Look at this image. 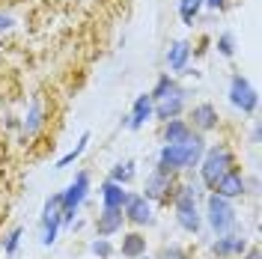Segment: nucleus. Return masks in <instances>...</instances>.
<instances>
[{"instance_id": "nucleus-1", "label": "nucleus", "mask_w": 262, "mask_h": 259, "mask_svg": "<svg viewBox=\"0 0 262 259\" xmlns=\"http://www.w3.org/2000/svg\"><path fill=\"white\" fill-rule=\"evenodd\" d=\"M200 158H203V137L191 131L188 140L164 146L161 155H158V170L161 173H173L179 167H194V164H200Z\"/></svg>"}, {"instance_id": "nucleus-2", "label": "nucleus", "mask_w": 262, "mask_h": 259, "mask_svg": "<svg viewBox=\"0 0 262 259\" xmlns=\"http://www.w3.org/2000/svg\"><path fill=\"white\" fill-rule=\"evenodd\" d=\"M86 194H90V176H86V173H78V176H75V182H72L63 194H60L63 224H72V221H75V211L81 209V203L86 200Z\"/></svg>"}, {"instance_id": "nucleus-3", "label": "nucleus", "mask_w": 262, "mask_h": 259, "mask_svg": "<svg viewBox=\"0 0 262 259\" xmlns=\"http://www.w3.org/2000/svg\"><path fill=\"white\" fill-rule=\"evenodd\" d=\"M227 170H232V155H229L224 146H214L206 152V158H203V182L214 188L217 185V179L224 176Z\"/></svg>"}, {"instance_id": "nucleus-4", "label": "nucleus", "mask_w": 262, "mask_h": 259, "mask_svg": "<svg viewBox=\"0 0 262 259\" xmlns=\"http://www.w3.org/2000/svg\"><path fill=\"white\" fill-rule=\"evenodd\" d=\"M176 218H179L182 229L196 232L200 229V214H196V188L188 185L176 194Z\"/></svg>"}, {"instance_id": "nucleus-5", "label": "nucleus", "mask_w": 262, "mask_h": 259, "mask_svg": "<svg viewBox=\"0 0 262 259\" xmlns=\"http://www.w3.org/2000/svg\"><path fill=\"white\" fill-rule=\"evenodd\" d=\"M209 224H212V229L217 235H224V232H229L235 227V209L229 206L227 197H221V194L209 197Z\"/></svg>"}, {"instance_id": "nucleus-6", "label": "nucleus", "mask_w": 262, "mask_h": 259, "mask_svg": "<svg viewBox=\"0 0 262 259\" xmlns=\"http://www.w3.org/2000/svg\"><path fill=\"white\" fill-rule=\"evenodd\" d=\"M229 101H232L235 107H242V114H253L256 104H259V96H256V90H253L242 75H235L232 83H229Z\"/></svg>"}, {"instance_id": "nucleus-7", "label": "nucleus", "mask_w": 262, "mask_h": 259, "mask_svg": "<svg viewBox=\"0 0 262 259\" xmlns=\"http://www.w3.org/2000/svg\"><path fill=\"white\" fill-rule=\"evenodd\" d=\"M122 214L128 218L131 224H149L152 221V209H149L146 197H125V203H122Z\"/></svg>"}, {"instance_id": "nucleus-8", "label": "nucleus", "mask_w": 262, "mask_h": 259, "mask_svg": "<svg viewBox=\"0 0 262 259\" xmlns=\"http://www.w3.org/2000/svg\"><path fill=\"white\" fill-rule=\"evenodd\" d=\"M214 191H217L221 197H227V200H232V197H242V194H245V179L238 176L235 170H227L224 176L217 179Z\"/></svg>"}, {"instance_id": "nucleus-9", "label": "nucleus", "mask_w": 262, "mask_h": 259, "mask_svg": "<svg viewBox=\"0 0 262 259\" xmlns=\"http://www.w3.org/2000/svg\"><path fill=\"white\" fill-rule=\"evenodd\" d=\"M149 116H152V98H149V93H143V96H137V101H134V107H131V119L128 125L134 131L143 128L149 122Z\"/></svg>"}, {"instance_id": "nucleus-10", "label": "nucleus", "mask_w": 262, "mask_h": 259, "mask_svg": "<svg viewBox=\"0 0 262 259\" xmlns=\"http://www.w3.org/2000/svg\"><path fill=\"white\" fill-rule=\"evenodd\" d=\"M122 218H125L122 209H107V206H104V211L98 214V235H101V239L114 235L116 229L122 227Z\"/></svg>"}, {"instance_id": "nucleus-11", "label": "nucleus", "mask_w": 262, "mask_h": 259, "mask_svg": "<svg viewBox=\"0 0 262 259\" xmlns=\"http://www.w3.org/2000/svg\"><path fill=\"white\" fill-rule=\"evenodd\" d=\"M182 104H185V93H173V96L158 98V104H155L152 111L158 114V119H173V116L182 111Z\"/></svg>"}, {"instance_id": "nucleus-12", "label": "nucleus", "mask_w": 262, "mask_h": 259, "mask_svg": "<svg viewBox=\"0 0 262 259\" xmlns=\"http://www.w3.org/2000/svg\"><path fill=\"white\" fill-rule=\"evenodd\" d=\"M101 197H104V206H107V209H122V203H125L128 194L122 191L119 182H111V179H107V182L101 185Z\"/></svg>"}, {"instance_id": "nucleus-13", "label": "nucleus", "mask_w": 262, "mask_h": 259, "mask_svg": "<svg viewBox=\"0 0 262 259\" xmlns=\"http://www.w3.org/2000/svg\"><path fill=\"white\" fill-rule=\"evenodd\" d=\"M191 137V125L188 122H182V119H167V128H164V140L167 143H182V140H188Z\"/></svg>"}, {"instance_id": "nucleus-14", "label": "nucleus", "mask_w": 262, "mask_h": 259, "mask_svg": "<svg viewBox=\"0 0 262 259\" xmlns=\"http://www.w3.org/2000/svg\"><path fill=\"white\" fill-rule=\"evenodd\" d=\"M194 125L200 131H212L217 125V114H214L212 104H196L194 107Z\"/></svg>"}, {"instance_id": "nucleus-15", "label": "nucleus", "mask_w": 262, "mask_h": 259, "mask_svg": "<svg viewBox=\"0 0 262 259\" xmlns=\"http://www.w3.org/2000/svg\"><path fill=\"white\" fill-rule=\"evenodd\" d=\"M245 247H247L245 235H227V232H224V239H217V242H214V250H217V253H224V256H229V253H242Z\"/></svg>"}, {"instance_id": "nucleus-16", "label": "nucleus", "mask_w": 262, "mask_h": 259, "mask_svg": "<svg viewBox=\"0 0 262 259\" xmlns=\"http://www.w3.org/2000/svg\"><path fill=\"white\" fill-rule=\"evenodd\" d=\"M167 191H170V173L155 170V173L146 179V197H164Z\"/></svg>"}, {"instance_id": "nucleus-17", "label": "nucleus", "mask_w": 262, "mask_h": 259, "mask_svg": "<svg viewBox=\"0 0 262 259\" xmlns=\"http://www.w3.org/2000/svg\"><path fill=\"white\" fill-rule=\"evenodd\" d=\"M188 54H191L188 42H176L173 48L167 51V63H170V69H173V72H182V69L188 66Z\"/></svg>"}, {"instance_id": "nucleus-18", "label": "nucleus", "mask_w": 262, "mask_h": 259, "mask_svg": "<svg viewBox=\"0 0 262 259\" xmlns=\"http://www.w3.org/2000/svg\"><path fill=\"white\" fill-rule=\"evenodd\" d=\"M143 250H146V239H143V235L131 232V235H125V239H122V256L137 259V256H143Z\"/></svg>"}, {"instance_id": "nucleus-19", "label": "nucleus", "mask_w": 262, "mask_h": 259, "mask_svg": "<svg viewBox=\"0 0 262 259\" xmlns=\"http://www.w3.org/2000/svg\"><path fill=\"white\" fill-rule=\"evenodd\" d=\"M173 93H182V90L176 87V81H173V78H167V75H164L161 81L155 83V90L149 93V98H152V101H158V98H164V96H173Z\"/></svg>"}, {"instance_id": "nucleus-20", "label": "nucleus", "mask_w": 262, "mask_h": 259, "mask_svg": "<svg viewBox=\"0 0 262 259\" xmlns=\"http://www.w3.org/2000/svg\"><path fill=\"white\" fill-rule=\"evenodd\" d=\"M200 6H203V0H179V15H182V21H185V24H194Z\"/></svg>"}, {"instance_id": "nucleus-21", "label": "nucleus", "mask_w": 262, "mask_h": 259, "mask_svg": "<svg viewBox=\"0 0 262 259\" xmlns=\"http://www.w3.org/2000/svg\"><path fill=\"white\" fill-rule=\"evenodd\" d=\"M131 176H134V164L125 161V164H116L114 173H111V182H119V185H125V182H131Z\"/></svg>"}, {"instance_id": "nucleus-22", "label": "nucleus", "mask_w": 262, "mask_h": 259, "mask_svg": "<svg viewBox=\"0 0 262 259\" xmlns=\"http://www.w3.org/2000/svg\"><path fill=\"white\" fill-rule=\"evenodd\" d=\"M86 143H90V134H83V137H81V143L75 146V149H72L69 155H63V158L57 161V170H63V167H69V164H72V161H75V158H78V155L83 152V149H86Z\"/></svg>"}, {"instance_id": "nucleus-23", "label": "nucleus", "mask_w": 262, "mask_h": 259, "mask_svg": "<svg viewBox=\"0 0 262 259\" xmlns=\"http://www.w3.org/2000/svg\"><path fill=\"white\" fill-rule=\"evenodd\" d=\"M39 122H42V111H39V101H33L30 116H27V122H24V128H27V134H33V131L39 128Z\"/></svg>"}, {"instance_id": "nucleus-24", "label": "nucleus", "mask_w": 262, "mask_h": 259, "mask_svg": "<svg viewBox=\"0 0 262 259\" xmlns=\"http://www.w3.org/2000/svg\"><path fill=\"white\" fill-rule=\"evenodd\" d=\"M111 250H114V247H111V242H107V239H98V242H93V253H98V256H111Z\"/></svg>"}, {"instance_id": "nucleus-25", "label": "nucleus", "mask_w": 262, "mask_h": 259, "mask_svg": "<svg viewBox=\"0 0 262 259\" xmlns=\"http://www.w3.org/2000/svg\"><path fill=\"white\" fill-rule=\"evenodd\" d=\"M18 239H21V229H15V232L6 239V247H3V250H6V256H12V253L18 250Z\"/></svg>"}, {"instance_id": "nucleus-26", "label": "nucleus", "mask_w": 262, "mask_h": 259, "mask_svg": "<svg viewBox=\"0 0 262 259\" xmlns=\"http://www.w3.org/2000/svg\"><path fill=\"white\" fill-rule=\"evenodd\" d=\"M217 48H221V54H224V57H232V36H229V33H224V36H221Z\"/></svg>"}, {"instance_id": "nucleus-27", "label": "nucleus", "mask_w": 262, "mask_h": 259, "mask_svg": "<svg viewBox=\"0 0 262 259\" xmlns=\"http://www.w3.org/2000/svg\"><path fill=\"white\" fill-rule=\"evenodd\" d=\"M164 259H185V256H182L179 250L173 247V250H164Z\"/></svg>"}, {"instance_id": "nucleus-28", "label": "nucleus", "mask_w": 262, "mask_h": 259, "mask_svg": "<svg viewBox=\"0 0 262 259\" xmlns=\"http://www.w3.org/2000/svg\"><path fill=\"white\" fill-rule=\"evenodd\" d=\"M9 24H12V18H6V15H0V30H6V27H9Z\"/></svg>"}, {"instance_id": "nucleus-29", "label": "nucleus", "mask_w": 262, "mask_h": 259, "mask_svg": "<svg viewBox=\"0 0 262 259\" xmlns=\"http://www.w3.org/2000/svg\"><path fill=\"white\" fill-rule=\"evenodd\" d=\"M247 259H259V250H250V256Z\"/></svg>"}, {"instance_id": "nucleus-30", "label": "nucleus", "mask_w": 262, "mask_h": 259, "mask_svg": "<svg viewBox=\"0 0 262 259\" xmlns=\"http://www.w3.org/2000/svg\"><path fill=\"white\" fill-rule=\"evenodd\" d=\"M143 259H146V256H143Z\"/></svg>"}]
</instances>
